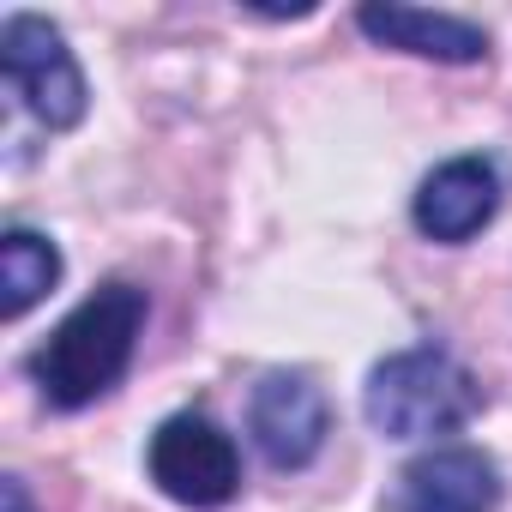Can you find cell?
Returning <instances> with one entry per match:
<instances>
[{
  "instance_id": "cell-1",
  "label": "cell",
  "mask_w": 512,
  "mask_h": 512,
  "mask_svg": "<svg viewBox=\"0 0 512 512\" xmlns=\"http://www.w3.org/2000/svg\"><path fill=\"white\" fill-rule=\"evenodd\" d=\"M139 332H145V290L103 284L49 332V344L31 356V380L55 410H85L127 374Z\"/></svg>"
},
{
  "instance_id": "cell-2",
  "label": "cell",
  "mask_w": 512,
  "mask_h": 512,
  "mask_svg": "<svg viewBox=\"0 0 512 512\" xmlns=\"http://www.w3.org/2000/svg\"><path fill=\"white\" fill-rule=\"evenodd\" d=\"M362 410H368L374 434H386V440H434V434L464 428L482 410V386L458 356L428 344V350L386 356L368 374Z\"/></svg>"
},
{
  "instance_id": "cell-3",
  "label": "cell",
  "mask_w": 512,
  "mask_h": 512,
  "mask_svg": "<svg viewBox=\"0 0 512 512\" xmlns=\"http://www.w3.org/2000/svg\"><path fill=\"white\" fill-rule=\"evenodd\" d=\"M145 464H151V482H157L169 500L193 506V512H217V506H229V500L241 494V452H235V440H229L211 416H199V410L163 416L157 434H151Z\"/></svg>"
},
{
  "instance_id": "cell-4",
  "label": "cell",
  "mask_w": 512,
  "mask_h": 512,
  "mask_svg": "<svg viewBox=\"0 0 512 512\" xmlns=\"http://www.w3.org/2000/svg\"><path fill=\"white\" fill-rule=\"evenodd\" d=\"M0 61H7V79L13 91L25 97V109L49 127V133H67L85 121V73L67 49V37L37 19V13H7L0 25Z\"/></svg>"
},
{
  "instance_id": "cell-5",
  "label": "cell",
  "mask_w": 512,
  "mask_h": 512,
  "mask_svg": "<svg viewBox=\"0 0 512 512\" xmlns=\"http://www.w3.org/2000/svg\"><path fill=\"white\" fill-rule=\"evenodd\" d=\"M247 428H253V440H260L266 464L302 470V464L320 458L332 416H326V398H320V386L308 374H266L260 386H253Z\"/></svg>"
},
{
  "instance_id": "cell-6",
  "label": "cell",
  "mask_w": 512,
  "mask_h": 512,
  "mask_svg": "<svg viewBox=\"0 0 512 512\" xmlns=\"http://www.w3.org/2000/svg\"><path fill=\"white\" fill-rule=\"evenodd\" d=\"M500 464L476 446H434L404 464L386 512H494Z\"/></svg>"
},
{
  "instance_id": "cell-7",
  "label": "cell",
  "mask_w": 512,
  "mask_h": 512,
  "mask_svg": "<svg viewBox=\"0 0 512 512\" xmlns=\"http://www.w3.org/2000/svg\"><path fill=\"white\" fill-rule=\"evenodd\" d=\"M500 193L506 187H500V163L494 157H452L416 187L410 217H416V229L428 241H470L476 229L494 223Z\"/></svg>"
},
{
  "instance_id": "cell-8",
  "label": "cell",
  "mask_w": 512,
  "mask_h": 512,
  "mask_svg": "<svg viewBox=\"0 0 512 512\" xmlns=\"http://www.w3.org/2000/svg\"><path fill=\"white\" fill-rule=\"evenodd\" d=\"M356 25L386 43V49H404V55H422V61H446V67H464V61H482L488 55V31L458 19V13H422V7H362Z\"/></svg>"
},
{
  "instance_id": "cell-9",
  "label": "cell",
  "mask_w": 512,
  "mask_h": 512,
  "mask_svg": "<svg viewBox=\"0 0 512 512\" xmlns=\"http://www.w3.org/2000/svg\"><path fill=\"white\" fill-rule=\"evenodd\" d=\"M61 284V247L25 223H13L0 235V314L25 320L49 290Z\"/></svg>"
},
{
  "instance_id": "cell-10",
  "label": "cell",
  "mask_w": 512,
  "mask_h": 512,
  "mask_svg": "<svg viewBox=\"0 0 512 512\" xmlns=\"http://www.w3.org/2000/svg\"><path fill=\"white\" fill-rule=\"evenodd\" d=\"M0 494H7V512H37V506H31V494H25V482H19V476H7V482H0Z\"/></svg>"
}]
</instances>
